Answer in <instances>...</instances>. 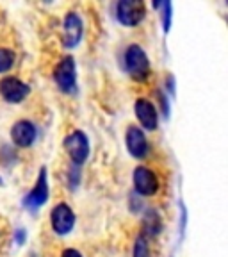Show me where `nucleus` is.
<instances>
[{
  "label": "nucleus",
  "instance_id": "obj_8",
  "mask_svg": "<svg viewBox=\"0 0 228 257\" xmlns=\"http://www.w3.org/2000/svg\"><path fill=\"white\" fill-rule=\"evenodd\" d=\"M127 149L128 152L132 154L136 159H143L146 154H148V143H146V138H144L143 131L137 127H128L127 131Z\"/></svg>",
  "mask_w": 228,
  "mask_h": 257
},
{
  "label": "nucleus",
  "instance_id": "obj_13",
  "mask_svg": "<svg viewBox=\"0 0 228 257\" xmlns=\"http://www.w3.org/2000/svg\"><path fill=\"white\" fill-rule=\"evenodd\" d=\"M13 61H15V56H13L11 50L0 48V73L8 72V70L13 66Z\"/></svg>",
  "mask_w": 228,
  "mask_h": 257
},
{
  "label": "nucleus",
  "instance_id": "obj_9",
  "mask_svg": "<svg viewBox=\"0 0 228 257\" xmlns=\"http://www.w3.org/2000/svg\"><path fill=\"white\" fill-rule=\"evenodd\" d=\"M48 198V186H47V170L41 168L40 177H38V182L34 186V189L31 191V195H27L25 198V207L29 209H36L40 205H43Z\"/></svg>",
  "mask_w": 228,
  "mask_h": 257
},
{
  "label": "nucleus",
  "instance_id": "obj_5",
  "mask_svg": "<svg viewBox=\"0 0 228 257\" xmlns=\"http://www.w3.org/2000/svg\"><path fill=\"white\" fill-rule=\"evenodd\" d=\"M0 93L6 100L11 102V104H18L29 95V86L24 84L22 80H18L16 77H6L2 82H0Z\"/></svg>",
  "mask_w": 228,
  "mask_h": 257
},
{
  "label": "nucleus",
  "instance_id": "obj_6",
  "mask_svg": "<svg viewBox=\"0 0 228 257\" xmlns=\"http://www.w3.org/2000/svg\"><path fill=\"white\" fill-rule=\"evenodd\" d=\"M75 225V214L66 204H59L52 211V227L57 234H68Z\"/></svg>",
  "mask_w": 228,
  "mask_h": 257
},
{
  "label": "nucleus",
  "instance_id": "obj_10",
  "mask_svg": "<svg viewBox=\"0 0 228 257\" xmlns=\"http://www.w3.org/2000/svg\"><path fill=\"white\" fill-rule=\"evenodd\" d=\"M80 38H82V22L75 13H70L64 20V47L73 48L79 45Z\"/></svg>",
  "mask_w": 228,
  "mask_h": 257
},
{
  "label": "nucleus",
  "instance_id": "obj_12",
  "mask_svg": "<svg viewBox=\"0 0 228 257\" xmlns=\"http://www.w3.org/2000/svg\"><path fill=\"white\" fill-rule=\"evenodd\" d=\"M136 114H137V120L141 121L144 128H148V131H153L157 128V111L148 100H139L136 102Z\"/></svg>",
  "mask_w": 228,
  "mask_h": 257
},
{
  "label": "nucleus",
  "instance_id": "obj_1",
  "mask_svg": "<svg viewBox=\"0 0 228 257\" xmlns=\"http://www.w3.org/2000/svg\"><path fill=\"white\" fill-rule=\"evenodd\" d=\"M125 66H127V72L137 80L144 79L150 72L148 57L143 52V48H139L137 45H132V47L127 48V52H125Z\"/></svg>",
  "mask_w": 228,
  "mask_h": 257
},
{
  "label": "nucleus",
  "instance_id": "obj_11",
  "mask_svg": "<svg viewBox=\"0 0 228 257\" xmlns=\"http://www.w3.org/2000/svg\"><path fill=\"white\" fill-rule=\"evenodd\" d=\"M11 138L18 147H29V145H32L34 140H36V127L31 121L22 120L13 127Z\"/></svg>",
  "mask_w": 228,
  "mask_h": 257
},
{
  "label": "nucleus",
  "instance_id": "obj_2",
  "mask_svg": "<svg viewBox=\"0 0 228 257\" xmlns=\"http://www.w3.org/2000/svg\"><path fill=\"white\" fill-rule=\"evenodd\" d=\"M64 149H66V152L70 154L73 163L82 165V163L88 159V154H89L88 138H86L84 133L75 131V133H72L66 140H64Z\"/></svg>",
  "mask_w": 228,
  "mask_h": 257
},
{
  "label": "nucleus",
  "instance_id": "obj_4",
  "mask_svg": "<svg viewBox=\"0 0 228 257\" xmlns=\"http://www.w3.org/2000/svg\"><path fill=\"white\" fill-rule=\"evenodd\" d=\"M54 79L63 91H73V88H75V61L72 57H64L57 64L56 72H54Z\"/></svg>",
  "mask_w": 228,
  "mask_h": 257
},
{
  "label": "nucleus",
  "instance_id": "obj_15",
  "mask_svg": "<svg viewBox=\"0 0 228 257\" xmlns=\"http://www.w3.org/2000/svg\"><path fill=\"white\" fill-rule=\"evenodd\" d=\"M162 8H164V32H169L171 27V4L169 2H162Z\"/></svg>",
  "mask_w": 228,
  "mask_h": 257
},
{
  "label": "nucleus",
  "instance_id": "obj_3",
  "mask_svg": "<svg viewBox=\"0 0 228 257\" xmlns=\"http://www.w3.org/2000/svg\"><path fill=\"white\" fill-rule=\"evenodd\" d=\"M118 20L123 25H137L144 18V2L141 0H121L116 8Z\"/></svg>",
  "mask_w": 228,
  "mask_h": 257
},
{
  "label": "nucleus",
  "instance_id": "obj_7",
  "mask_svg": "<svg viewBox=\"0 0 228 257\" xmlns=\"http://www.w3.org/2000/svg\"><path fill=\"white\" fill-rule=\"evenodd\" d=\"M134 186H136L137 193H141L144 197H150V195L157 193V189H159V181H157L155 173L152 170L139 166L134 172Z\"/></svg>",
  "mask_w": 228,
  "mask_h": 257
},
{
  "label": "nucleus",
  "instance_id": "obj_14",
  "mask_svg": "<svg viewBox=\"0 0 228 257\" xmlns=\"http://www.w3.org/2000/svg\"><path fill=\"white\" fill-rule=\"evenodd\" d=\"M148 245H146V241H144L143 236L137 237L136 241V246H134V257H148Z\"/></svg>",
  "mask_w": 228,
  "mask_h": 257
},
{
  "label": "nucleus",
  "instance_id": "obj_16",
  "mask_svg": "<svg viewBox=\"0 0 228 257\" xmlns=\"http://www.w3.org/2000/svg\"><path fill=\"white\" fill-rule=\"evenodd\" d=\"M63 257H82L80 255L77 250H73V248H68V250H64L63 252Z\"/></svg>",
  "mask_w": 228,
  "mask_h": 257
}]
</instances>
